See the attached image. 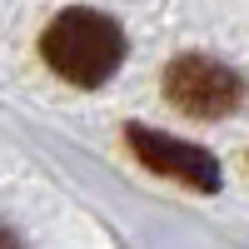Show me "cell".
<instances>
[{"label":"cell","mask_w":249,"mask_h":249,"mask_svg":"<svg viewBox=\"0 0 249 249\" xmlns=\"http://www.w3.org/2000/svg\"><path fill=\"white\" fill-rule=\"evenodd\" d=\"M40 55L50 60V70L70 85H105V80L120 70L124 60V30L115 25L110 15L85 10V5H70L60 10L45 35H40Z\"/></svg>","instance_id":"cell-1"},{"label":"cell","mask_w":249,"mask_h":249,"mask_svg":"<svg viewBox=\"0 0 249 249\" xmlns=\"http://www.w3.org/2000/svg\"><path fill=\"white\" fill-rule=\"evenodd\" d=\"M164 95H170V105H179L184 115L214 120V115H230L244 100V80L224 65V60L179 55L175 65L164 70Z\"/></svg>","instance_id":"cell-2"},{"label":"cell","mask_w":249,"mask_h":249,"mask_svg":"<svg viewBox=\"0 0 249 249\" xmlns=\"http://www.w3.org/2000/svg\"><path fill=\"white\" fill-rule=\"evenodd\" d=\"M124 144L135 150V160L144 164V170H155L164 179H179L190 184V190H219V160L210 150H199V144L190 140H175V135H160L150 130V124H130L124 130Z\"/></svg>","instance_id":"cell-3"},{"label":"cell","mask_w":249,"mask_h":249,"mask_svg":"<svg viewBox=\"0 0 249 249\" xmlns=\"http://www.w3.org/2000/svg\"><path fill=\"white\" fill-rule=\"evenodd\" d=\"M0 249H20V239H15V234L5 230V224H0Z\"/></svg>","instance_id":"cell-4"}]
</instances>
